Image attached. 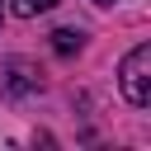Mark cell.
<instances>
[{"mask_svg":"<svg viewBox=\"0 0 151 151\" xmlns=\"http://www.w3.org/2000/svg\"><path fill=\"white\" fill-rule=\"evenodd\" d=\"M118 85H123V99H127L132 109H146V104H151V47H146V42H137V47L123 57Z\"/></svg>","mask_w":151,"mask_h":151,"instance_id":"6da1fadb","label":"cell"},{"mask_svg":"<svg viewBox=\"0 0 151 151\" xmlns=\"http://www.w3.org/2000/svg\"><path fill=\"white\" fill-rule=\"evenodd\" d=\"M28 90H38V71H33V66H24V61H9V66H5V76H0V94L19 99V94H28Z\"/></svg>","mask_w":151,"mask_h":151,"instance_id":"7a4b0ae2","label":"cell"},{"mask_svg":"<svg viewBox=\"0 0 151 151\" xmlns=\"http://www.w3.org/2000/svg\"><path fill=\"white\" fill-rule=\"evenodd\" d=\"M52 47H57L61 57L80 52V28H57V33H52Z\"/></svg>","mask_w":151,"mask_h":151,"instance_id":"3957f363","label":"cell"},{"mask_svg":"<svg viewBox=\"0 0 151 151\" xmlns=\"http://www.w3.org/2000/svg\"><path fill=\"white\" fill-rule=\"evenodd\" d=\"M57 0H9V9L19 14V19H33V14H47Z\"/></svg>","mask_w":151,"mask_h":151,"instance_id":"277c9868","label":"cell"},{"mask_svg":"<svg viewBox=\"0 0 151 151\" xmlns=\"http://www.w3.org/2000/svg\"><path fill=\"white\" fill-rule=\"evenodd\" d=\"M94 5H113V0H94Z\"/></svg>","mask_w":151,"mask_h":151,"instance_id":"5b68a950","label":"cell"}]
</instances>
